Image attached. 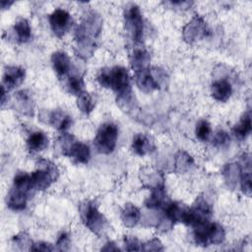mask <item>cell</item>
I'll use <instances>...</instances> for the list:
<instances>
[{"label":"cell","mask_w":252,"mask_h":252,"mask_svg":"<svg viewBox=\"0 0 252 252\" xmlns=\"http://www.w3.org/2000/svg\"><path fill=\"white\" fill-rule=\"evenodd\" d=\"M209 34L210 30L204 19L199 15H195L182 30L183 39L188 43H194L209 36Z\"/></svg>","instance_id":"cell-9"},{"label":"cell","mask_w":252,"mask_h":252,"mask_svg":"<svg viewBox=\"0 0 252 252\" xmlns=\"http://www.w3.org/2000/svg\"><path fill=\"white\" fill-rule=\"evenodd\" d=\"M52 68L59 78L67 75L71 70V61L67 53L56 51L51 55Z\"/></svg>","instance_id":"cell-18"},{"label":"cell","mask_w":252,"mask_h":252,"mask_svg":"<svg viewBox=\"0 0 252 252\" xmlns=\"http://www.w3.org/2000/svg\"><path fill=\"white\" fill-rule=\"evenodd\" d=\"M163 208L165 218H167L173 223L176 221L182 222L188 207L179 202H168Z\"/></svg>","instance_id":"cell-24"},{"label":"cell","mask_w":252,"mask_h":252,"mask_svg":"<svg viewBox=\"0 0 252 252\" xmlns=\"http://www.w3.org/2000/svg\"><path fill=\"white\" fill-rule=\"evenodd\" d=\"M94 99L88 92H83L77 96V106L85 114H90L94 108Z\"/></svg>","instance_id":"cell-30"},{"label":"cell","mask_w":252,"mask_h":252,"mask_svg":"<svg viewBox=\"0 0 252 252\" xmlns=\"http://www.w3.org/2000/svg\"><path fill=\"white\" fill-rule=\"evenodd\" d=\"M70 243H71V240H70V236L67 232H61L58 237H57V240H56V248L60 251H65V250H68L69 247H70Z\"/></svg>","instance_id":"cell-35"},{"label":"cell","mask_w":252,"mask_h":252,"mask_svg":"<svg viewBox=\"0 0 252 252\" xmlns=\"http://www.w3.org/2000/svg\"><path fill=\"white\" fill-rule=\"evenodd\" d=\"M65 89L69 94L78 96L85 92V82L83 77L79 74L69 76L65 82Z\"/></svg>","instance_id":"cell-29"},{"label":"cell","mask_w":252,"mask_h":252,"mask_svg":"<svg viewBox=\"0 0 252 252\" xmlns=\"http://www.w3.org/2000/svg\"><path fill=\"white\" fill-rule=\"evenodd\" d=\"M130 65L134 72L149 68L151 56L145 47L137 46L133 49L130 56Z\"/></svg>","instance_id":"cell-16"},{"label":"cell","mask_w":252,"mask_h":252,"mask_svg":"<svg viewBox=\"0 0 252 252\" xmlns=\"http://www.w3.org/2000/svg\"><path fill=\"white\" fill-rule=\"evenodd\" d=\"M96 80L101 87L111 89L117 96L132 93L129 73L127 69L122 66L101 69Z\"/></svg>","instance_id":"cell-2"},{"label":"cell","mask_w":252,"mask_h":252,"mask_svg":"<svg viewBox=\"0 0 252 252\" xmlns=\"http://www.w3.org/2000/svg\"><path fill=\"white\" fill-rule=\"evenodd\" d=\"M166 4H170L171 6H174L176 8H180V9H187L190 7L191 4H193V2H188V1H169L166 2Z\"/></svg>","instance_id":"cell-38"},{"label":"cell","mask_w":252,"mask_h":252,"mask_svg":"<svg viewBox=\"0 0 252 252\" xmlns=\"http://www.w3.org/2000/svg\"><path fill=\"white\" fill-rule=\"evenodd\" d=\"M13 3H14L13 1H5V0H2V1L0 2V5H1L2 10H5V9L9 8Z\"/></svg>","instance_id":"cell-40"},{"label":"cell","mask_w":252,"mask_h":252,"mask_svg":"<svg viewBox=\"0 0 252 252\" xmlns=\"http://www.w3.org/2000/svg\"><path fill=\"white\" fill-rule=\"evenodd\" d=\"M252 130V122H251V113L249 110H247L242 117L240 118L239 122L234 125L232 128L233 135L238 140H244Z\"/></svg>","instance_id":"cell-26"},{"label":"cell","mask_w":252,"mask_h":252,"mask_svg":"<svg viewBox=\"0 0 252 252\" xmlns=\"http://www.w3.org/2000/svg\"><path fill=\"white\" fill-rule=\"evenodd\" d=\"M211 133H212V128H211V125L208 121L200 120L196 124L195 134H196V137L200 141H207L210 138Z\"/></svg>","instance_id":"cell-31"},{"label":"cell","mask_w":252,"mask_h":252,"mask_svg":"<svg viewBox=\"0 0 252 252\" xmlns=\"http://www.w3.org/2000/svg\"><path fill=\"white\" fill-rule=\"evenodd\" d=\"M240 174H241V168L239 163H228L225 164L222 175L223 178L230 188H235L240 180Z\"/></svg>","instance_id":"cell-27"},{"label":"cell","mask_w":252,"mask_h":252,"mask_svg":"<svg viewBox=\"0 0 252 252\" xmlns=\"http://www.w3.org/2000/svg\"><path fill=\"white\" fill-rule=\"evenodd\" d=\"M193 238L197 245L209 246L218 245L223 242L225 232L223 227L217 222H207L205 224L194 227Z\"/></svg>","instance_id":"cell-5"},{"label":"cell","mask_w":252,"mask_h":252,"mask_svg":"<svg viewBox=\"0 0 252 252\" xmlns=\"http://www.w3.org/2000/svg\"><path fill=\"white\" fill-rule=\"evenodd\" d=\"M142 250H145V251H162L163 246H162V243L160 242V240L158 238H153L150 241L144 243V245L142 246Z\"/></svg>","instance_id":"cell-36"},{"label":"cell","mask_w":252,"mask_h":252,"mask_svg":"<svg viewBox=\"0 0 252 252\" xmlns=\"http://www.w3.org/2000/svg\"><path fill=\"white\" fill-rule=\"evenodd\" d=\"M102 28V19L94 11L87 12L75 30V52L81 58L91 57L95 49V39Z\"/></svg>","instance_id":"cell-1"},{"label":"cell","mask_w":252,"mask_h":252,"mask_svg":"<svg viewBox=\"0 0 252 252\" xmlns=\"http://www.w3.org/2000/svg\"><path fill=\"white\" fill-rule=\"evenodd\" d=\"M80 218L86 227L96 235H101L107 229V220L92 201H85L80 205Z\"/></svg>","instance_id":"cell-4"},{"label":"cell","mask_w":252,"mask_h":252,"mask_svg":"<svg viewBox=\"0 0 252 252\" xmlns=\"http://www.w3.org/2000/svg\"><path fill=\"white\" fill-rule=\"evenodd\" d=\"M15 102L18 111L25 115L33 114V101L32 96L27 90L19 91L15 94Z\"/></svg>","instance_id":"cell-23"},{"label":"cell","mask_w":252,"mask_h":252,"mask_svg":"<svg viewBox=\"0 0 252 252\" xmlns=\"http://www.w3.org/2000/svg\"><path fill=\"white\" fill-rule=\"evenodd\" d=\"M64 156L70 158L75 163L86 164L90 160L91 151L88 145L82 142L75 141L71 145V147L68 149V151L65 153Z\"/></svg>","instance_id":"cell-15"},{"label":"cell","mask_w":252,"mask_h":252,"mask_svg":"<svg viewBox=\"0 0 252 252\" xmlns=\"http://www.w3.org/2000/svg\"><path fill=\"white\" fill-rule=\"evenodd\" d=\"M131 149L136 155L145 156L155 150V145L147 135L138 133L133 137Z\"/></svg>","instance_id":"cell-21"},{"label":"cell","mask_w":252,"mask_h":252,"mask_svg":"<svg viewBox=\"0 0 252 252\" xmlns=\"http://www.w3.org/2000/svg\"><path fill=\"white\" fill-rule=\"evenodd\" d=\"M124 250L127 251H140L142 250V244L134 236H125L123 239Z\"/></svg>","instance_id":"cell-34"},{"label":"cell","mask_w":252,"mask_h":252,"mask_svg":"<svg viewBox=\"0 0 252 252\" xmlns=\"http://www.w3.org/2000/svg\"><path fill=\"white\" fill-rule=\"evenodd\" d=\"M39 118L44 123H47L59 131L65 132L72 124V118L65 111L61 109H55L53 111H41Z\"/></svg>","instance_id":"cell-11"},{"label":"cell","mask_w":252,"mask_h":252,"mask_svg":"<svg viewBox=\"0 0 252 252\" xmlns=\"http://www.w3.org/2000/svg\"><path fill=\"white\" fill-rule=\"evenodd\" d=\"M32 190H29L24 187L13 185L10 189L9 193L7 194L6 203L9 209L13 211H22L26 208L29 195L31 194Z\"/></svg>","instance_id":"cell-12"},{"label":"cell","mask_w":252,"mask_h":252,"mask_svg":"<svg viewBox=\"0 0 252 252\" xmlns=\"http://www.w3.org/2000/svg\"><path fill=\"white\" fill-rule=\"evenodd\" d=\"M124 25L129 37L134 43H140L144 33V20L139 6L132 3L125 7Z\"/></svg>","instance_id":"cell-6"},{"label":"cell","mask_w":252,"mask_h":252,"mask_svg":"<svg viewBox=\"0 0 252 252\" xmlns=\"http://www.w3.org/2000/svg\"><path fill=\"white\" fill-rule=\"evenodd\" d=\"M49 144V139L44 132L36 131L32 133L27 139V148L30 153L36 154L44 151Z\"/></svg>","instance_id":"cell-20"},{"label":"cell","mask_w":252,"mask_h":252,"mask_svg":"<svg viewBox=\"0 0 252 252\" xmlns=\"http://www.w3.org/2000/svg\"><path fill=\"white\" fill-rule=\"evenodd\" d=\"M118 128L114 123L107 122L100 125L94 139V146L97 153L102 155L111 154L117 144Z\"/></svg>","instance_id":"cell-7"},{"label":"cell","mask_w":252,"mask_h":252,"mask_svg":"<svg viewBox=\"0 0 252 252\" xmlns=\"http://www.w3.org/2000/svg\"><path fill=\"white\" fill-rule=\"evenodd\" d=\"M50 29L57 37H62L72 26V17L64 9H55L48 18Z\"/></svg>","instance_id":"cell-10"},{"label":"cell","mask_w":252,"mask_h":252,"mask_svg":"<svg viewBox=\"0 0 252 252\" xmlns=\"http://www.w3.org/2000/svg\"><path fill=\"white\" fill-rule=\"evenodd\" d=\"M59 170L55 163L45 158H39L36 161V169L31 174L33 190L44 191L54 181L57 180Z\"/></svg>","instance_id":"cell-3"},{"label":"cell","mask_w":252,"mask_h":252,"mask_svg":"<svg viewBox=\"0 0 252 252\" xmlns=\"http://www.w3.org/2000/svg\"><path fill=\"white\" fill-rule=\"evenodd\" d=\"M30 250H32V251H44V252H47V251H53L55 250V247L52 246V244L48 243V242H44V241H39V242H36V243H32Z\"/></svg>","instance_id":"cell-37"},{"label":"cell","mask_w":252,"mask_h":252,"mask_svg":"<svg viewBox=\"0 0 252 252\" xmlns=\"http://www.w3.org/2000/svg\"><path fill=\"white\" fill-rule=\"evenodd\" d=\"M12 243L14 246L19 248L20 250H24V249L30 250L32 244V241L27 232H20L12 238Z\"/></svg>","instance_id":"cell-32"},{"label":"cell","mask_w":252,"mask_h":252,"mask_svg":"<svg viewBox=\"0 0 252 252\" xmlns=\"http://www.w3.org/2000/svg\"><path fill=\"white\" fill-rule=\"evenodd\" d=\"M134 78H135L134 80H135L137 87L144 93L149 94L156 90L160 89V87H159L158 83L157 82V80L155 79L150 67L147 69L136 71Z\"/></svg>","instance_id":"cell-14"},{"label":"cell","mask_w":252,"mask_h":252,"mask_svg":"<svg viewBox=\"0 0 252 252\" xmlns=\"http://www.w3.org/2000/svg\"><path fill=\"white\" fill-rule=\"evenodd\" d=\"M26 71L19 66H7L3 74V87L7 91L19 87L25 80Z\"/></svg>","instance_id":"cell-13"},{"label":"cell","mask_w":252,"mask_h":252,"mask_svg":"<svg viewBox=\"0 0 252 252\" xmlns=\"http://www.w3.org/2000/svg\"><path fill=\"white\" fill-rule=\"evenodd\" d=\"M168 202L166 201V193L164 185L158 184L151 188V195L146 199L145 205L150 209L164 207Z\"/></svg>","instance_id":"cell-22"},{"label":"cell","mask_w":252,"mask_h":252,"mask_svg":"<svg viewBox=\"0 0 252 252\" xmlns=\"http://www.w3.org/2000/svg\"><path fill=\"white\" fill-rule=\"evenodd\" d=\"M231 94L232 88L227 80H217L211 85V94L218 101L225 102L226 100H228Z\"/></svg>","instance_id":"cell-19"},{"label":"cell","mask_w":252,"mask_h":252,"mask_svg":"<svg viewBox=\"0 0 252 252\" xmlns=\"http://www.w3.org/2000/svg\"><path fill=\"white\" fill-rule=\"evenodd\" d=\"M101 250L103 251H119L120 249L118 248V246H116V244L112 241H108L107 243H105V245L101 248Z\"/></svg>","instance_id":"cell-39"},{"label":"cell","mask_w":252,"mask_h":252,"mask_svg":"<svg viewBox=\"0 0 252 252\" xmlns=\"http://www.w3.org/2000/svg\"><path fill=\"white\" fill-rule=\"evenodd\" d=\"M13 38L18 43H26L32 38V29L30 23L25 18L18 19L12 28Z\"/></svg>","instance_id":"cell-17"},{"label":"cell","mask_w":252,"mask_h":252,"mask_svg":"<svg viewBox=\"0 0 252 252\" xmlns=\"http://www.w3.org/2000/svg\"><path fill=\"white\" fill-rule=\"evenodd\" d=\"M194 165L193 158L184 151H178L174 157V169L178 173L188 171Z\"/></svg>","instance_id":"cell-28"},{"label":"cell","mask_w":252,"mask_h":252,"mask_svg":"<svg viewBox=\"0 0 252 252\" xmlns=\"http://www.w3.org/2000/svg\"><path fill=\"white\" fill-rule=\"evenodd\" d=\"M121 220L122 223L127 226V227H133L135 226L141 218V213L140 210L133 204L127 203L123 207L121 211Z\"/></svg>","instance_id":"cell-25"},{"label":"cell","mask_w":252,"mask_h":252,"mask_svg":"<svg viewBox=\"0 0 252 252\" xmlns=\"http://www.w3.org/2000/svg\"><path fill=\"white\" fill-rule=\"evenodd\" d=\"M230 138L228 134L223 130H219L213 138V144L218 148H223L229 144Z\"/></svg>","instance_id":"cell-33"},{"label":"cell","mask_w":252,"mask_h":252,"mask_svg":"<svg viewBox=\"0 0 252 252\" xmlns=\"http://www.w3.org/2000/svg\"><path fill=\"white\" fill-rule=\"evenodd\" d=\"M213 210L204 197L199 196L191 208H187L182 222L193 228L210 221Z\"/></svg>","instance_id":"cell-8"}]
</instances>
